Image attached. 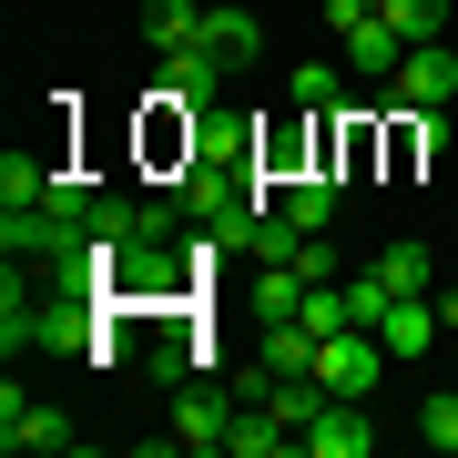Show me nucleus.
<instances>
[{
  "label": "nucleus",
  "mask_w": 458,
  "mask_h": 458,
  "mask_svg": "<svg viewBox=\"0 0 458 458\" xmlns=\"http://www.w3.org/2000/svg\"><path fill=\"white\" fill-rule=\"evenodd\" d=\"M418 438L438 448V458H458V397H448V387H428V408H418Z\"/></svg>",
  "instance_id": "nucleus-18"
},
{
  "label": "nucleus",
  "mask_w": 458,
  "mask_h": 458,
  "mask_svg": "<svg viewBox=\"0 0 458 458\" xmlns=\"http://www.w3.org/2000/svg\"><path fill=\"white\" fill-rule=\"evenodd\" d=\"M204 51H214V62H255V51H265V21L255 11H204Z\"/></svg>",
  "instance_id": "nucleus-8"
},
{
  "label": "nucleus",
  "mask_w": 458,
  "mask_h": 458,
  "mask_svg": "<svg viewBox=\"0 0 458 458\" xmlns=\"http://www.w3.org/2000/svg\"><path fill=\"white\" fill-rule=\"evenodd\" d=\"M316 408H327V377H316V367H306V377H276V387H265V418H276V428H306Z\"/></svg>",
  "instance_id": "nucleus-10"
},
{
  "label": "nucleus",
  "mask_w": 458,
  "mask_h": 458,
  "mask_svg": "<svg viewBox=\"0 0 458 458\" xmlns=\"http://www.w3.org/2000/svg\"><path fill=\"white\" fill-rule=\"evenodd\" d=\"M438 327H448V336H458V285H448V295H438Z\"/></svg>",
  "instance_id": "nucleus-20"
},
{
  "label": "nucleus",
  "mask_w": 458,
  "mask_h": 458,
  "mask_svg": "<svg viewBox=\"0 0 458 458\" xmlns=\"http://www.w3.org/2000/svg\"><path fill=\"white\" fill-rule=\"evenodd\" d=\"M448 92H458V51H438V41H418L408 62H397V82H387L397 113H438Z\"/></svg>",
  "instance_id": "nucleus-3"
},
{
  "label": "nucleus",
  "mask_w": 458,
  "mask_h": 458,
  "mask_svg": "<svg viewBox=\"0 0 458 458\" xmlns=\"http://www.w3.org/2000/svg\"><path fill=\"white\" fill-rule=\"evenodd\" d=\"M346 72H367V82H397V62H408V41L387 31V11H367V21H346Z\"/></svg>",
  "instance_id": "nucleus-4"
},
{
  "label": "nucleus",
  "mask_w": 458,
  "mask_h": 458,
  "mask_svg": "<svg viewBox=\"0 0 458 458\" xmlns=\"http://www.w3.org/2000/svg\"><path fill=\"white\" fill-rule=\"evenodd\" d=\"M265 336V377H306L316 367V327H295V316H276V327H255Z\"/></svg>",
  "instance_id": "nucleus-9"
},
{
  "label": "nucleus",
  "mask_w": 458,
  "mask_h": 458,
  "mask_svg": "<svg viewBox=\"0 0 458 458\" xmlns=\"http://www.w3.org/2000/svg\"><path fill=\"white\" fill-rule=\"evenodd\" d=\"M225 408H214V397H183V408H174V448H225Z\"/></svg>",
  "instance_id": "nucleus-13"
},
{
  "label": "nucleus",
  "mask_w": 458,
  "mask_h": 458,
  "mask_svg": "<svg viewBox=\"0 0 458 458\" xmlns=\"http://www.w3.org/2000/svg\"><path fill=\"white\" fill-rule=\"evenodd\" d=\"M336 204H346V183H336V174H285V214H295L306 234H327V225H336Z\"/></svg>",
  "instance_id": "nucleus-7"
},
{
  "label": "nucleus",
  "mask_w": 458,
  "mask_h": 458,
  "mask_svg": "<svg viewBox=\"0 0 458 458\" xmlns=\"http://www.w3.org/2000/svg\"><path fill=\"white\" fill-rule=\"evenodd\" d=\"M377 336H387V357H428V346H438L448 327H438V306H428V295H397Z\"/></svg>",
  "instance_id": "nucleus-5"
},
{
  "label": "nucleus",
  "mask_w": 458,
  "mask_h": 458,
  "mask_svg": "<svg viewBox=\"0 0 458 458\" xmlns=\"http://www.w3.org/2000/svg\"><path fill=\"white\" fill-rule=\"evenodd\" d=\"M143 41H153V51L204 41V11H194V0H143Z\"/></svg>",
  "instance_id": "nucleus-11"
},
{
  "label": "nucleus",
  "mask_w": 458,
  "mask_h": 458,
  "mask_svg": "<svg viewBox=\"0 0 458 458\" xmlns=\"http://www.w3.org/2000/svg\"><path fill=\"white\" fill-rule=\"evenodd\" d=\"M0 438L11 448H72V418L62 408H21V387L0 397Z\"/></svg>",
  "instance_id": "nucleus-6"
},
{
  "label": "nucleus",
  "mask_w": 458,
  "mask_h": 458,
  "mask_svg": "<svg viewBox=\"0 0 458 458\" xmlns=\"http://www.w3.org/2000/svg\"><path fill=\"white\" fill-rule=\"evenodd\" d=\"M295 113H336V102H346V82H336V62H295Z\"/></svg>",
  "instance_id": "nucleus-16"
},
{
  "label": "nucleus",
  "mask_w": 458,
  "mask_h": 458,
  "mask_svg": "<svg viewBox=\"0 0 458 458\" xmlns=\"http://www.w3.org/2000/svg\"><path fill=\"white\" fill-rule=\"evenodd\" d=\"M377 11H387V31H397V41L418 51V41H438V21H448V0H377Z\"/></svg>",
  "instance_id": "nucleus-15"
},
{
  "label": "nucleus",
  "mask_w": 458,
  "mask_h": 458,
  "mask_svg": "<svg viewBox=\"0 0 458 458\" xmlns=\"http://www.w3.org/2000/svg\"><path fill=\"white\" fill-rule=\"evenodd\" d=\"M387 306H397V295L377 276H346V316H357V327H387Z\"/></svg>",
  "instance_id": "nucleus-19"
},
{
  "label": "nucleus",
  "mask_w": 458,
  "mask_h": 458,
  "mask_svg": "<svg viewBox=\"0 0 458 458\" xmlns=\"http://www.w3.org/2000/svg\"><path fill=\"white\" fill-rule=\"evenodd\" d=\"M295 448L306 458H367L377 448V428H367V397H327L306 428H295Z\"/></svg>",
  "instance_id": "nucleus-2"
},
{
  "label": "nucleus",
  "mask_w": 458,
  "mask_h": 458,
  "mask_svg": "<svg viewBox=\"0 0 458 458\" xmlns=\"http://www.w3.org/2000/svg\"><path fill=\"white\" fill-rule=\"evenodd\" d=\"M316 377H327V397H377V377H387V336H377V327L316 336Z\"/></svg>",
  "instance_id": "nucleus-1"
},
{
  "label": "nucleus",
  "mask_w": 458,
  "mask_h": 458,
  "mask_svg": "<svg viewBox=\"0 0 458 458\" xmlns=\"http://www.w3.org/2000/svg\"><path fill=\"white\" fill-rule=\"evenodd\" d=\"M225 448H234V458H276V448H295V428H276V418L255 408V418H234V428H225Z\"/></svg>",
  "instance_id": "nucleus-17"
},
{
  "label": "nucleus",
  "mask_w": 458,
  "mask_h": 458,
  "mask_svg": "<svg viewBox=\"0 0 458 458\" xmlns=\"http://www.w3.org/2000/svg\"><path fill=\"white\" fill-rule=\"evenodd\" d=\"M295 327H316V336H336V327H357V316H346V285H336V276H316L306 295H295Z\"/></svg>",
  "instance_id": "nucleus-12"
},
{
  "label": "nucleus",
  "mask_w": 458,
  "mask_h": 458,
  "mask_svg": "<svg viewBox=\"0 0 458 458\" xmlns=\"http://www.w3.org/2000/svg\"><path fill=\"white\" fill-rule=\"evenodd\" d=\"M367 276L387 285V295H428V245H387V255L367 265Z\"/></svg>",
  "instance_id": "nucleus-14"
}]
</instances>
